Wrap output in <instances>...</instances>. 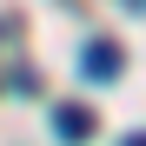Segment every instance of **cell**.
I'll list each match as a JSON object with an SVG mask.
<instances>
[{
  "label": "cell",
  "mask_w": 146,
  "mask_h": 146,
  "mask_svg": "<svg viewBox=\"0 0 146 146\" xmlns=\"http://www.w3.org/2000/svg\"><path fill=\"white\" fill-rule=\"evenodd\" d=\"M80 66H86V80H119V66H126V53H119V40H86Z\"/></svg>",
  "instance_id": "1"
},
{
  "label": "cell",
  "mask_w": 146,
  "mask_h": 146,
  "mask_svg": "<svg viewBox=\"0 0 146 146\" xmlns=\"http://www.w3.org/2000/svg\"><path fill=\"white\" fill-rule=\"evenodd\" d=\"M53 133H60V139H86V133H93V113H86V106H53Z\"/></svg>",
  "instance_id": "2"
},
{
  "label": "cell",
  "mask_w": 146,
  "mask_h": 146,
  "mask_svg": "<svg viewBox=\"0 0 146 146\" xmlns=\"http://www.w3.org/2000/svg\"><path fill=\"white\" fill-rule=\"evenodd\" d=\"M133 7H146V0H133Z\"/></svg>",
  "instance_id": "3"
}]
</instances>
